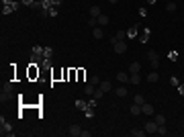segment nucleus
<instances>
[{"mask_svg":"<svg viewBox=\"0 0 184 137\" xmlns=\"http://www.w3.org/2000/svg\"><path fill=\"white\" fill-rule=\"evenodd\" d=\"M19 8V2H14V0H2V14L6 16V14H10Z\"/></svg>","mask_w":184,"mask_h":137,"instance_id":"nucleus-1","label":"nucleus"},{"mask_svg":"<svg viewBox=\"0 0 184 137\" xmlns=\"http://www.w3.org/2000/svg\"><path fill=\"white\" fill-rule=\"evenodd\" d=\"M0 133L2 135H6V137H12L14 135V131H12V125L4 119V117H0Z\"/></svg>","mask_w":184,"mask_h":137,"instance_id":"nucleus-2","label":"nucleus"},{"mask_svg":"<svg viewBox=\"0 0 184 137\" xmlns=\"http://www.w3.org/2000/svg\"><path fill=\"white\" fill-rule=\"evenodd\" d=\"M39 76H41V70H39V66H37V64H31V66L27 68V78L33 82V80H37Z\"/></svg>","mask_w":184,"mask_h":137,"instance_id":"nucleus-3","label":"nucleus"},{"mask_svg":"<svg viewBox=\"0 0 184 137\" xmlns=\"http://www.w3.org/2000/svg\"><path fill=\"white\" fill-rule=\"evenodd\" d=\"M147 57H150V61H151V68H158V66H160V53H158V51L151 49L150 53H147Z\"/></svg>","mask_w":184,"mask_h":137,"instance_id":"nucleus-4","label":"nucleus"},{"mask_svg":"<svg viewBox=\"0 0 184 137\" xmlns=\"http://www.w3.org/2000/svg\"><path fill=\"white\" fill-rule=\"evenodd\" d=\"M125 39H127V31H117V33L111 37V43L115 45L117 41H125Z\"/></svg>","mask_w":184,"mask_h":137,"instance_id":"nucleus-5","label":"nucleus"},{"mask_svg":"<svg viewBox=\"0 0 184 137\" xmlns=\"http://www.w3.org/2000/svg\"><path fill=\"white\" fill-rule=\"evenodd\" d=\"M113 47H115V51L119 53V55H121V53H125L127 49H129V45H127V41H117V43H115Z\"/></svg>","mask_w":184,"mask_h":137,"instance_id":"nucleus-6","label":"nucleus"},{"mask_svg":"<svg viewBox=\"0 0 184 137\" xmlns=\"http://www.w3.org/2000/svg\"><path fill=\"white\" fill-rule=\"evenodd\" d=\"M143 129H145L147 133H158V123H156V121H147V123L143 125Z\"/></svg>","mask_w":184,"mask_h":137,"instance_id":"nucleus-7","label":"nucleus"},{"mask_svg":"<svg viewBox=\"0 0 184 137\" xmlns=\"http://www.w3.org/2000/svg\"><path fill=\"white\" fill-rule=\"evenodd\" d=\"M137 35H139V27H137V25H135V27H129V29H127V39H135Z\"/></svg>","mask_w":184,"mask_h":137,"instance_id":"nucleus-8","label":"nucleus"},{"mask_svg":"<svg viewBox=\"0 0 184 137\" xmlns=\"http://www.w3.org/2000/svg\"><path fill=\"white\" fill-rule=\"evenodd\" d=\"M70 135L72 137H80L82 135V127L80 125H72L70 127Z\"/></svg>","mask_w":184,"mask_h":137,"instance_id":"nucleus-9","label":"nucleus"},{"mask_svg":"<svg viewBox=\"0 0 184 137\" xmlns=\"http://www.w3.org/2000/svg\"><path fill=\"white\" fill-rule=\"evenodd\" d=\"M92 37H94V39H102L104 37L102 27H94V29H92Z\"/></svg>","mask_w":184,"mask_h":137,"instance_id":"nucleus-10","label":"nucleus"},{"mask_svg":"<svg viewBox=\"0 0 184 137\" xmlns=\"http://www.w3.org/2000/svg\"><path fill=\"white\" fill-rule=\"evenodd\" d=\"M94 90H96V86H94V84H90V82H88V84H84V94H86V96H92Z\"/></svg>","mask_w":184,"mask_h":137,"instance_id":"nucleus-11","label":"nucleus"},{"mask_svg":"<svg viewBox=\"0 0 184 137\" xmlns=\"http://www.w3.org/2000/svg\"><path fill=\"white\" fill-rule=\"evenodd\" d=\"M150 29H143V31H141V35H139V41H141V43H147V41H150Z\"/></svg>","mask_w":184,"mask_h":137,"instance_id":"nucleus-12","label":"nucleus"},{"mask_svg":"<svg viewBox=\"0 0 184 137\" xmlns=\"http://www.w3.org/2000/svg\"><path fill=\"white\" fill-rule=\"evenodd\" d=\"M141 113L143 115H153V106H151L150 103H143L141 104Z\"/></svg>","mask_w":184,"mask_h":137,"instance_id":"nucleus-13","label":"nucleus"},{"mask_svg":"<svg viewBox=\"0 0 184 137\" xmlns=\"http://www.w3.org/2000/svg\"><path fill=\"white\" fill-rule=\"evenodd\" d=\"M129 135L131 137H143V135H147V131H145V129H133V131H129Z\"/></svg>","mask_w":184,"mask_h":137,"instance_id":"nucleus-14","label":"nucleus"},{"mask_svg":"<svg viewBox=\"0 0 184 137\" xmlns=\"http://www.w3.org/2000/svg\"><path fill=\"white\" fill-rule=\"evenodd\" d=\"M96 21H98V27H106V25L111 23V19H108V16H104V14L96 16Z\"/></svg>","mask_w":184,"mask_h":137,"instance_id":"nucleus-15","label":"nucleus"},{"mask_svg":"<svg viewBox=\"0 0 184 137\" xmlns=\"http://www.w3.org/2000/svg\"><path fill=\"white\" fill-rule=\"evenodd\" d=\"M139 70H141V64H139V61H133V64L129 66V74H139Z\"/></svg>","mask_w":184,"mask_h":137,"instance_id":"nucleus-16","label":"nucleus"},{"mask_svg":"<svg viewBox=\"0 0 184 137\" xmlns=\"http://www.w3.org/2000/svg\"><path fill=\"white\" fill-rule=\"evenodd\" d=\"M129 76H131L129 72H119V74H117V80L119 82H129Z\"/></svg>","mask_w":184,"mask_h":137,"instance_id":"nucleus-17","label":"nucleus"},{"mask_svg":"<svg viewBox=\"0 0 184 137\" xmlns=\"http://www.w3.org/2000/svg\"><path fill=\"white\" fill-rule=\"evenodd\" d=\"M100 88H102L104 92H111V90H113V82H108V80H102V82H100Z\"/></svg>","mask_w":184,"mask_h":137,"instance_id":"nucleus-18","label":"nucleus"},{"mask_svg":"<svg viewBox=\"0 0 184 137\" xmlns=\"http://www.w3.org/2000/svg\"><path fill=\"white\" fill-rule=\"evenodd\" d=\"M115 92H117V96H119V98H125L127 94H129V90H127L125 86H119V88H117Z\"/></svg>","mask_w":184,"mask_h":137,"instance_id":"nucleus-19","label":"nucleus"},{"mask_svg":"<svg viewBox=\"0 0 184 137\" xmlns=\"http://www.w3.org/2000/svg\"><path fill=\"white\" fill-rule=\"evenodd\" d=\"M100 14H102L100 6H96V4H94V6H90V16H100Z\"/></svg>","mask_w":184,"mask_h":137,"instance_id":"nucleus-20","label":"nucleus"},{"mask_svg":"<svg viewBox=\"0 0 184 137\" xmlns=\"http://www.w3.org/2000/svg\"><path fill=\"white\" fill-rule=\"evenodd\" d=\"M160 80V74L153 70V72H150V76H147V82H158Z\"/></svg>","mask_w":184,"mask_h":137,"instance_id":"nucleus-21","label":"nucleus"},{"mask_svg":"<svg viewBox=\"0 0 184 137\" xmlns=\"http://www.w3.org/2000/svg\"><path fill=\"white\" fill-rule=\"evenodd\" d=\"M129 82H131V84H141V76H139V74H131V76H129Z\"/></svg>","mask_w":184,"mask_h":137,"instance_id":"nucleus-22","label":"nucleus"},{"mask_svg":"<svg viewBox=\"0 0 184 137\" xmlns=\"http://www.w3.org/2000/svg\"><path fill=\"white\" fill-rule=\"evenodd\" d=\"M131 115H141V104H137V103H133V106H131Z\"/></svg>","mask_w":184,"mask_h":137,"instance_id":"nucleus-23","label":"nucleus"},{"mask_svg":"<svg viewBox=\"0 0 184 137\" xmlns=\"http://www.w3.org/2000/svg\"><path fill=\"white\" fill-rule=\"evenodd\" d=\"M76 109H80V111H86V109H88V100H78V103H76Z\"/></svg>","mask_w":184,"mask_h":137,"instance_id":"nucleus-24","label":"nucleus"},{"mask_svg":"<svg viewBox=\"0 0 184 137\" xmlns=\"http://www.w3.org/2000/svg\"><path fill=\"white\" fill-rule=\"evenodd\" d=\"M2 92H12V80H8V82L2 84Z\"/></svg>","mask_w":184,"mask_h":137,"instance_id":"nucleus-25","label":"nucleus"},{"mask_svg":"<svg viewBox=\"0 0 184 137\" xmlns=\"http://www.w3.org/2000/svg\"><path fill=\"white\" fill-rule=\"evenodd\" d=\"M153 121H156L158 125H166V117H164V115H156V119H153Z\"/></svg>","mask_w":184,"mask_h":137,"instance_id":"nucleus-26","label":"nucleus"},{"mask_svg":"<svg viewBox=\"0 0 184 137\" xmlns=\"http://www.w3.org/2000/svg\"><path fill=\"white\" fill-rule=\"evenodd\" d=\"M102 94H104L102 88H96V90H94V94H92V98H96V100H98V98H102Z\"/></svg>","mask_w":184,"mask_h":137,"instance_id":"nucleus-27","label":"nucleus"},{"mask_svg":"<svg viewBox=\"0 0 184 137\" xmlns=\"http://www.w3.org/2000/svg\"><path fill=\"white\" fill-rule=\"evenodd\" d=\"M84 80H86V72L82 68H78V82H84Z\"/></svg>","mask_w":184,"mask_h":137,"instance_id":"nucleus-28","label":"nucleus"},{"mask_svg":"<svg viewBox=\"0 0 184 137\" xmlns=\"http://www.w3.org/2000/svg\"><path fill=\"white\" fill-rule=\"evenodd\" d=\"M166 133H168L166 125H158V135H166Z\"/></svg>","mask_w":184,"mask_h":137,"instance_id":"nucleus-29","label":"nucleus"},{"mask_svg":"<svg viewBox=\"0 0 184 137\" xmlns=\"http://www.w3.org/2000/svg\"><path fill=\"white\" fill-rule=\"evenodd\" d=\"M88 25H90L92 29H94V27H98V21H96V16H90V19H88Z\"/></svg>","mask_w":184,"mask_h":137,"instance_id":"nucleus-30","label":"nucleus"},{"mask_svg":"<svg viewBox=\"0 0 184 137\" xmlns=\"http://www.w3.org/2000/svg\"><path fill=\"white\" fill-rule=\"evenodd\" d=\"M166 10L174 12V10H176V2H168V4H166Z\"/></svg>","mask_w":184,"mask_h":137,"instance_id":"nucleus-31","label":"nucleus"},{"mask_svg":"<svg viewBox=\"0 0 184 137\" xmlns=\"http://www.w3.org/2000/svg\"><path fill=\"white\" fill-rule=\"evenodd\" d=\"M88 82H90V84H94V86H100V80H98V76H92Z\"/></svg>","mask_w":184,"mask_h":137,"instance_id":"nucleus-32","label":"nucleus"},{"mask_svg":"<svg viewBox=\"0 0 184 137\" xmlns=\"http://www.w3.org/2000/svg\"><path fill=\"white\" fill-rule=\"evenodd\" d=\"M96 104H98V100H96V98H90V100H88V109H96Z\"/></svg>","mask_w":184,"mask_h":137,"instance_id":"nucleus-33","label":"nucleus"},{"mask_svg":"<svg viewBox=\"0 0 184 137\" xmlns=\"http://www.w3.org/2000/svg\"><path fill=\"white\" fill-rule=\"evenodd\" d=\"M135 103H137V104H143V103H145V98H143L141 94H135Z\"/></svg>","mask_w":184,"mask_h":137,"instance_id":"nucleus-34","label":"nucleus"},{"mask_svg":"<svg viewBox=\"0 0 184 137\" xmlns=\"http://www.w3.org/2000/svg\"><path fill=\"white\" fill-rule=\"evenodd\" d=\"M168 57H170L172 61H176V59H178V51H170V53H168Z\"/></svg>","mask_w":184,"mask_h":137,"instance_id":"nucleus-35","label":"nucleus"},{"mask_svg":"<svg viewBox=\"0 0 184 137\" xmlns=\"http://www.w3.org/2000/svg\"><path fill=\"white\" fill-rule=\"evenodd\" d=\"M170 84H172V86H178L180 82H178V78H176V76H172V78H170Z\"/></svg>","mask_w":184,"mask_h":137,"instance_id":"nucleus-36","label":"nucleus"},{"mask_svg":"<svg viewBox=\"0 0 184 137\" xmlns=\"http://www.w3.org/2000/svg\"><path fill=\"white\" fill-rule=\"evenodd\" d=\"M86 117H94V109H86Z\"/></svg>","mask_w":184,"mask_h":137,"instance_id":"nucleus-37","label":"nucleus"},{"mask_svg":"<svg viewBox=\"0 0 184 137\" xmlns=\"http://www.w3.org/2000/svg\"><path fill=\"white\" fill-rule=\"evenodd\" d=\"M176 88H178V92H180V94H182V96H184V84H178Z\"/></svg>","mask_w":184,"mask_h":137,"instance_id":"nucleus-38","label":"nucleus"},{"mask_svg":"<svg viewBox=\"0 0 184 137\" xmlns=\"http://www.w3.org/2000/svg\"><path fill=\"white\" fill-rule=\"evenodd\" d=\"M145 2H147V4H156L158 0H145Z\"/></svg>","mask_w":184,"mask_h":137,"instance_id":"nucleus-39","label":"nucleus"},{"mask_svg":"<svg viewBox=\"0 0 184 137\" xmlns=\"http://www.w3.org/2000/svg\"><path fill=\"white\" fill-rule=\"evenodd\" d=\"M108 2H111V4H117V2H119V0H108Z\"/></svg>","mask_w":184,"mask_h":137,"instance_id":"nucleus-40","label":"nucleus"}]
</instances>
